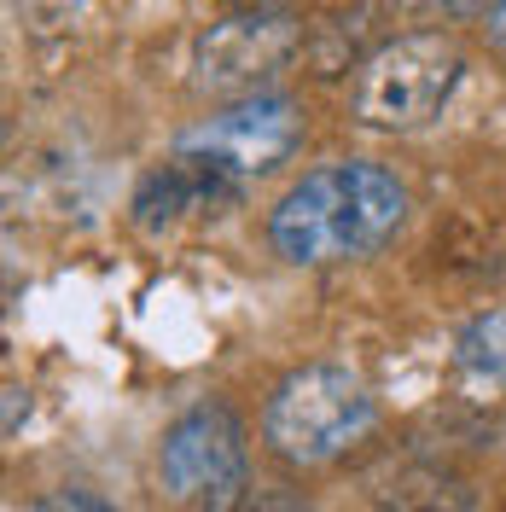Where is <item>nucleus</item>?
<instances>
[{
  "label": "nucleus",
  "mask_w": 506,
  "mask_h": 512,
  "mask_svg": "<svg viewBox=\"0 0 506 512\" xmlns=\"http://www.w3.org/2000/svg\"><path fill=\"white\" fill-rule=\"evenodd\" d=\"M408 222V187L373 158H338L291 181L268 216V245L291 268H332L373 256Z\"/></svg>",
  "instance_id": "nucleus-1"
},
{
  "label": "nucleus",
  "mask_w": 506,
  "mask_h": 512,
  "mask_svg": "<svg viewBox=\"0 0 506 512\" xmlns=\"http://www.w3.org/2000/svg\"><path fill=\"white\" fill-rule=\"evenodd\" d=\"M373 419H379V402L361 384V373H349L338 361H309L268 390L262 443L285 466H332L373 431Z\"/></svg>",
  "instance_id": "nucleus-2"
},
{
  "label": "nucleus",
  "mask_w": 506,
  "mask_h": 512,
  "mask_svg": "<svg viewBox=\"0 0 506 512\" xmlns=\"http://www.w3.org/2000/svg\"><path fill=\"white\" fill-rule=\"evenodd\" d=\"M466 76V53L448 41L443 30H413L373 47L367 59L355 64L349 82V111L361 128L379 134H413L431 117H443V105L454 99Z\"/></svg>",
  "instance_id": "nucleus-3"
},
{
  "label": "nucleus",
  "mask_w": 506,
  "mask_h": 512,
  "mask_svg": "<svg viewBox=\"0 0 506 512\" xmlns=\"http://www.w3.org/2000/svg\"><path fill=\"white\" fill-rule=\"evenodd\" d=\"M309 47L303 18L285 6H239L192 41V88L210 99H256Z\"/></svg>",
  "instance_id": "nucleus-4"
},
{
  "label": "nucleus",
  "mask_w": 506,
  "mask_h": 512,
  "mask_svg": "<svg viewBox=\"0 0 506 512\" xmlns=\"http://www.w3.org/2000/svg\"><path fill=\"white\" fill-rule=\"evenodd\" d=\"M303 105L285 94H256V99H233L222 111H210L204 123H192L175 140V158L198 163L210 175H222L245 192L256 175L280 169L297 146H303Z\"/></svg>",
  "instance_id": "nucleus-5"
},
{
  "label": "nucleus",
  "mask_w": 506,
  "mask_h": 512,
  "mask_svg": "<svg viewBox=\"0 0 506 512\" xmlns=\"http://www.w3.org/2000/svg\"><path fill=\"white\" fill-rule=\"evenodd\" d=\"M158 472L175 501H216L245 483V425L227 402H198L163 431Z\"/></svg>",
  "instance_id": "nucleus-6"
},
{
  "label": "nucleus",
  "mask_w": 506,
  "mask_h": 512,
  "mask_svg": "<svg viewBox=\"0 0 506 512\" xmlns=\"http://www.w3.org/2000/svg\"><path fill=\"white\" fill-rule=\"evenodd\" d=\"M227 204H239V187L233 181H222V175H210V169H198L187 158H169L134 192V227L140 233H175L181 222L222 216Z\"/></svg>",
  "instance_id": "nucleus-7"
},
{
  "label": "nucleus",
  "mask_w": 506,
  "mask_h": 512,
  "mask_svg": "<svg viewBox=\"0 0 506 512\" xmlns=\"http://www.w3.org/2000/svg\"><path fill=\"white\" fill-rule=\"evenodd\" d=\"M373 501L379 512H472V489L437 460H402L373 478Z\"/></svg>",
  "instance_id": "nucleus-8"
},
{
  "label": "nucleus",
  "mask_w": 506,
  "mask_h": 512,
  "mask_svg": "<svg viewBox=\"0 0 506 512\" xmlns=\"http://www.w3.org/2000/svg\"><path fill=\"white\" fill-rule=\"evenodd\" d=\"M454 350H460V367H472L477 379L506 384V309H483V315H472L466 326H460Z\"/></svg>",
  "instance_id": "nucleus-9"
},
{
  "label": "nucleus",
  "mask_w": 506,
  "mask_h": 512,
  "mask_svg": "<svg viewBox=\"0 0 506 512\" xmlns=\"http://www.w3.org/2000/svg\"><path fill=\"white\" fill-rule=\"evenodd\" d=\"M204 512H309V501L285 483H239L216 501H204Z\"/></svg>",
  "instance_id": "nucleus-10"
},
{
  "label": "nucleus",
  "mask_w": 506,
  "mask_h": 512,
  "mask_svg": "<svg viewBox=\"0 0 506 512\" xmlns=\"http://www.w3.org/2000/svg\"><path fill=\"white\" fill-rule=\"evenodd\" d=\"M35 512H123L117 501H105V495H94V489H47L41 501H35Z\"/></svg>",
  "instance_id": "nucleus-11"
},
{
  "label": "nucleus",
  "mask_w": 506,
  "mask_h": 512,
  "mask_svg": "<svg viewBox=\"0 0 506 512\" xmlns=\"http://www.w3.org/2000/svg\"><path fill=\"white\" fill-rule=\"evenodd\" d=\"M390 6L408 18H454V12H472L477 0H390Z\"/></svg>",
  "instance_id": "nucleus-12"
},
{
  "label": "nucleus",
  "mask_w": 506,
  "mask_h": 512,
  "mask_svg": "<svg viewBox=\"0 0 506 512\" xmlns=\"http://www.w3.org/2000/svg\"><path fill=\"white\" fill-rule=\"evenodd\" d=\"M483 30H489V47L506 59V0H489V12H483Z\"/></svg>",
  "instance_id": "nucleus-13"
}]
</instances>
